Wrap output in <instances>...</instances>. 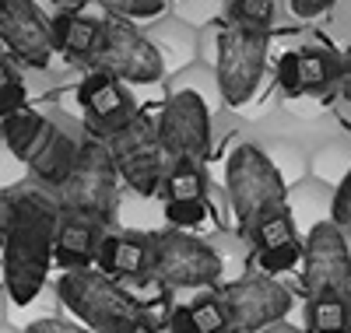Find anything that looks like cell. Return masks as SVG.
Segmentation results:
<instances>
[{"instance_id":"6da1fadb","label":"cell","mask_w":351,"mask_h":333,"mask_svg":"<svg viewBox=\"0 0 351 333\" xmlns=\"http://www.w3.org/2000/svg\"><path fill=\"white\" fill-rule=\"evenodd\" d=\"M0 210H4V249H0L4 291L11 306H28L46 291L49 281L60 200L39 179H28L0 190Z\"/></svg>"},{"instance_id":"7a4b0ae2","label":"cell","mask_w":351,"mask_h":333,"mask_svg":"<svg viewBox=\"0 0 351 333\" xmlns=\"http://www.w3.org/2000/svg\"><path fill=\"white\" fill-rule=\"evenodd\" d=\"M0 137H4V147L11 155L32 172V179H39L49 190H56L74 172L77 155H81L77 137H71L49 116L28 109V106L8 119H0Z\"/></svg>"},{"instance_id":"3957f363","label":"cell","mask_w":351,"mask_h":333,"mask_svg":"<svg viewBox=\"0 0 351 333\" xmlns=\"http://www.w3.org/2000/svg\"><path fill=\"white\" fill-rule=\"evenodd\" d=\"M56 301H60V309H67L92 333H116L120 326H127L134 319H144L137 301L112 278L99 274L95 267L67 270V274L56 281Z\"/></svg>"},{"instance_id":"277c9868","label":"cell","mask_w":351,"mask_h":333,"mask_svg":"<svg viewBox=\"0 0 351 333\" xmlns=\"http://www.w3.org/2000/svg\"><path fill=\"white\" fill-rule=\"evenodd\" d=\"M116 165L112 155L102 137H84L81 140V155L74 172L56 186V200H60V210H71V214L92 218L99 225H112V210H116Z\"/></svg>"},{"instance_id":"5b68a950","label":"cell","mask_w":351,"mask_h":333,"mask_svg":"<svg viewBox=\"0 0 351 333\" xmlns=\"http://www.w3.org/2000/svg\"><path fill=\"white\" fill-rule=\"evenodd\" d=\"M148 238H152V278L165 291L221 284V263L218 253L208 246V238H197L176 228L152 232Z\"/></svg>"},{"instance_id":"8992f818","label":"cell","mask_w":351,"mask_h":333,"mask_svg":"<svg viewBox=\"0 0 351 333\" xmlns=\"http://www.w3.org/2000/svg\"><path fill=\"white\" fill-rule=\"evenodd\" d=\"M225 186H228L232 214H236L243 232L260 214L285 207V197H288V186L281 183V175L274 172V165L267 158H263V151L256 144L232 147L228 169H225Z\"/></svg>"},{"instance_id":"52a82bcc","label":"cell","mask_w":351,"mask_h":333,"mask_svg":"<svg viewBox=\"0 0 351 333\" xmlns=\"http://www.w3.org/2000/svg\"><path fill=\"white\" fill-rule=\"evenodd\" d=\"M267 67V32L250 25H225L218 36V67L215 81L225 106L239 109L253 99L256 84Z\"/></svg>"},{"instance_id":"ba28073f","label":"cell","mask_w":351,"mask_h":333,"mask_svg":"<svg viewBox=\"0 0 351 333\" xmlns=\"http://www.w3.org/2000/svg\"><path fill=\"white\" fill-rule=\"evenodd\" d=\"M109 155H112V165H116V175L127 183L130 193L137 197H155L162 190V179H165V169H169V158L162 155V147L155 140V123L144 112H137L127 127H120L116 134L102 137Z\"/></svg>"},{"instance_id":"9c48e42d","label":"cell","mask_w":351,"mask_h":333,"mask_svg":"<svg viewBox=\"0 0 351 333\" xmlns=\"http://www.w3.org/2000/svg\"><path fill=\"white\" fill-rule=\"evenodd\" d=\"M218 301H221L225 319H228V333L271 330L291 312V306H295L291 291L267 274L218 284Z\"/></svg>"},{"instance_id":"30bf717a","label":"cell","mask_w":351,"mask_h":333,"mask_svg":"<svg viewBox=\"0 0 351 333\" xmlns=\"http://www.w3.org/2000/svg\"><path fill=\"white\" fill-rule=\"evenodd\" d=\"M155 140L169 162L176 158H193L204 162L211 151V106L204 95L190 88H176L162 102L158 123H155Z\"/></svg>"},{"instance_id":"8fae6325","label":"cell","mask_w":351,"mask_h":333,"mask_svg":"<svg viewBox=\"0 0 351 333\" xmlns=\"http://www.w3.org/2000/svg\"><path fill=\"white\" fill-rule=\"evenodd\" d=\"M95 71L127 81V84H155L165 74V64L148 36H141L123 18H112L102 28V42L95 53Z\"/></svg>"},{"instance_id":"7c38bea8","label":"cell","mask_w":351,"mask_h":333,"mask_svg":"<svg viewBox=\"0 0 351 333\" xmlns=\"http://www.w3.org/2000/svg\"><path fill=\"white\" fill-rule=\"evenodd\" d=\"M302 284L306 295L351 291V238L334 221L316 225L302 238Z\"/></svg>"},{"instance_id":"4fadbf2b","label":"cell","mask_w":351,"mask_h":333,"mask_svg":"<svg viewBox=\"0 0 351 333\" xmlns=\"http://www.w3.org/2000/svg\"><path fill=\"white\" fill-rule=\"evenodd\" d=\"M0 46H8L28 67H39V71L49 67V56H53L49 21H43L32 0H4L0 4Z\"/></svg>"},{"instance_id":"5bb4252c","label":"cell","mask_w":351,"mask_h":333,"mask_svg":"<svg viewBox=\"0 0 351 333\" xmlns=\"http://www.w3.org/2000/svg\"><path fill=\"white\" fill-rule=\"evenodd\" d=\"M77 102H81V109L88 116V127H92L95 134H102V137L127 127L130 119L141 112L134 95L127 92V84L102 74V71H92L77 84Z\"/></svg>"},{"instance_id":"9a60e30c","label":"cell","mask_w":351,"mask_h":333,"mask_svg":"<svg viewBox=\"0 0 351 333\" xmlns=\"http://www.w3.org/2000/svg\"><path fill=\"white\" fill-rule=\"evenodd\" d=\"M106 235V225L60 210V221H56V235H53V263L64 270H88L95 267V253L99 242Z\"/></svg>"},{"instance_id":"2e32d148","label":"cell","mask_w":351,"mask_h":333,"mask_svg":"<svg viewBox=\"0 0 351 333\" xmlns=\"http://www.w3.org/2000/svg\"><path fill=\"white\" fill-rule=\"evenodd\" d=\"M95 270L116 281H134V278H152V238L148 235H102Z\"/></svg>"},{"instance_id":"e0dca14e","label":"cell","mask_w":351,"mask_h":333,"mask_svg":"<svg viewBox=\"0 0 351 333\" xmlns=\"http://www.w3.org/2000/svg\"><path fill=\"white\" fill-rule=\"evenodd\" d=\"M102 28L106 21L92 14H60L56 21H49L53 49H60L74 64H92L99 53V42H102Z\"/></svg>"},{"instance_id":"ac0fdd59","label":"cell","mask_w":351,"mask_h":333,"mask_svg":"<svg viewBox=\"0 0 351 333\" xmlns=\"http://www.w3.org/2000/svg\"><path fill=\"white\" fill-rule=\"evenodd\" d=\"M285 207H288V214L291 221H295V232L299 238H306L316 225H324L330 221V207H334V190L324 186V183H316V179H302V183H295L288 190L285 197Z\"/></svg>"},{"instance_id":"d6986e66","label":"cell","mask_w":351,"mask_h":333,"mask_svg":"<svg viewBox=\"0 0 351 333\" xmlns=\"http://www.w3.org/2000/svg\"><path fill=\"white\" fill-rule=\"evenodd\" d=\"M351 330V301L341 291H319L306 298V333Z\"/></svg>"},{"instance_id":"ffe728a7","label":"cell","mask_w":351,"mask_h":333,"mask_svg":"<svg viewBox=\"0 0 351 333\" xmlns=\"http://www.w3.org/2000/svg\"><path fill=\"white\" fill-rule=\"evenodd\" d=\"M162 200H208V172L193 158H176L162 179Z\"/></svg>"},{"instance_id":"44dd1931","label":"cell","mask_w":351,"mask_h":333,"mask_svg":"<svg viewBox=\"0 0 351 333\" xmlns=\"http://www.w3.org/2000/svg\"><path fill=\"white\" fill-rule=\"evenodd\" d=\"M243 235H246V242H250L256 253H267V249L288 246V242H295V238H299L295 221H291V214H288V207H278V210H267V214H260Z\"/></svg>"},{"instance_id":"7402d4cb","label":"cell","mask_w":351,"mask_h":333,"mask_svg":"<svg viewBox=\"0 0 351 333\" xmlns=\"http://www.w3.org/2000/svg\"><path fill=\"white\" fill-rule=\"evenodd\" d=\"M341 60L327 49H299V95H319L337 84Z\"/></svg>"},{"instance_id":"603a6c76","label":"cell","mask_w":351,"mask_h":333,"mask_svg":"<svg viewBox=\"0 0 351 333\" xmlns=\"http://www.w3.org/2000/svg\"><path fill=\"white\" fill-rule=\"evenodd\" d=\"M348 172H351V144H327L324 151H316L309 158V175L330 190L344 183Z\"/></svg>"},{"instance_id":"cb8c5ba5","label":"cell","mask_w":351,"mask_h":333,"mask_svg":"<svg viewBox=\"0 0 351 333\" xmlns=\"http://www.w3.org/2000/svg\"><path fill=\"white\" fill-rule=\"evenodd\" d=\"M263 158H267L274 165V172L281 175V183L291 190L295 183H302V179L309 175V158L302 155L299 147H285V144H271V147H260Z\"/></svg>"},{"instance_id":"d4e9b609","label":"cell","mask_w":351,"mask_h":333,"mask_svg":"<svg viewBox=\"0 0 351 333\" xmlns=\"http://www.w3.org/2000/svg\"><path fill=\"white\" fill-rule=\"evenodd\" d=\"M162 221L176 232H197L208 225V200H162Z\"/></svg>"},{"instance_id":"484cf974","label":"cell","mask_w":351,"mask_h":333,"mask_svg":"<svg viewBox=\"0 0 351 333\" xmlns=\"http://www.w3.org/2000/svg\"><path fill=\"white\" fill-rule=\"evenodd\" d=\"M208 246L218 253L221 284L246 278V274H243V238H239V235H232V232H215V235L208 238Z\"/></svg>"},{"instance_id":"4316f807","label":"cell","mask_w":351,"mask_h":333,"mask_svg":"<svg viewBox=\"0 0 351 333\" xmlns=\"http://www.w3.org/2000/svg\"><path fill=\"white\" fill-rule=\"evenodd\" d=\"M190 312H193V323H197L200 333H228V319H225V309H221L215 288L204 291L190 306Z\"/></svg>"},{"instance_id":"83f0119b","label":"cell","mask_w":351,"mask_h":333,"mask_svg":"<svg viewBox=\"0 0 351 333\" xmlns=\"http://www.w3.org/2000/svg\"><path fill=\"white\" fill-rule=\"evenodd\" d=\"M299 260H302V238L288 242V246H278V249H267V253H256V263L267 278L285 274V270H291Z\"/></svg>"},{"instance_id":"f1b7e54d","label":"cell","mask_w":351,"mask_h":333,"mask_svg":"<svg viewBox=\"0 0 351 333\" xmlns=\"http://www.w3.org/2000/svg\"><path fill=\"white\" fill-rule=\"evenodd\" d=\"M232 18L267 32V25L274 21V0H232Z\"/></svg>"},{"instance_id":"f546056e","label":"cell","mask_w":351,"mask_h":333,"mask_svg":"<svg viewBox=\"0 0 351 333\" xmlns=\"http://www.w3.org/2000/svg\"><path fill=\"white\" fill-rule=\"evenodd\" d=\"M99 4L116 18H158L165 11V0H99Z\"/></svg>"},{"instance_id":"4dcf8cb0","label":"cell","mask_w":351,"mask_h":333,"mask_svg":"<svg viewBox=\"0 0 351 333\" xmlns=\"http://www.w3.org/2000/svg\"><path fill=\"white\" fill-rule=\"evenodd\" d=\"M330 221L337 228H351V172L344 175V183L334 190V207H330Z\"/></svg>"},{"instance_id":"1f68e13d","label":"cell","mask_w":351,"mask_h":333,"mask_svg":"<svg viewBox=\"0 0 351 333\" xmlns=\"http://www.w3.org/2000/svg\"><path fill=\"white\" fill-rule=\"evenodd\" d=\"M278 84L285 95H299V53H285L278 60Z\"/></svg>"},{"instance_id":"d6a6232c","label":"cell","mask_w":351,"mask_h":333,"mask_svg":"<svg viewBox=\"0 0 351 333\" xmlns=\"http://www.w3.org/2000/svg\"><path fill=\"white\" fill-rule=\"evenodd\" d=\"M25 333H92V330H84L81 323H71V319H60V316H46V319H36L32 326H25Z\"/></svg>"},{"instance_id":"836d02e7","label":"cell","mask_w":351,"mask_h":333,"mask_svg":"<svg viewBox=\"0 0 351 333\" xmlns=\"http://www.w3.org/2000/svg\"><path fill=\"white\" fill-rule=\"evenodd\" d=\"M165 330H169V333H200V330H197V323H193L190 306H169Z\"/></svg>"},{"instance_id":"e575fe53","label":"cell","mask_w":351,"mask_h":333,"mask_svg":"<svg viewBox=\"0 0 351 333\" xmlns=\"http://www.w3.org/2000/svg\"><path fill=\"white\" fill-rule=\"evenodd\" d=\"M25 102H28V95H25V84L18 81L14 88H8V92L0 95V119H8V116L21 112V109H25Z\"/></svg>"},{"instance_id":"d590c367","label":"cell","mask_w":351,"mask_h":333,"mask_svg":"<svg viewBox=\"0 0 351 333\" xmlns=\"http://www.w3.org/2000/svg\"><path fill=\"white\" fill-rule=\"evenodd\" d=\"M291 11H295L299 18H316V14H324L327 8H334V0H288Z\"/></svg>"},{"instance_id":"8d00e7d4","label":"cell","mask_w":351,"mask_h":333,"mask_svg":"<svg viewBox=\"0 0 351 333\" xmlns=\"http://www.w3.org/2000/svg\"><path fill=\"white\" fill-rule=\"evenodd\" d=\"M337 60H341V71H337V88H341V95L351 102V46H348Z\"/></svg>"},{"instance_id":"74e56055","label":"cell","mask_w":351,"mask_h":333,"mask_svg":"<svg viewBox=\"0 0 351 333\" xmlns=\"http://www.w3.org/2000/svg\"><path fill=\"white\" fill-rule=\"evenodd\" d=\"M21 77H18V71L11 67V60L8 56H0V95H4L8 92V88H14Z\"/></svg>"},{"instance_id":"f35d334b","label":"cell","mask_w":351,"mask_h":333,"mask_svg":"<svg viewBox=\"0 0 351 333\" xmlns=\"http://www.w3.org/2000/svg\"><path fill=\"white\" fill-rule=\"evenodd\" d=\"M0 333H25V330H18V326H8V323H0Z\"/></svg>"},{"instance_id":"ab89813d","label":"cell","mask_w":351,"mask_h":333,"mask_svg":"<svg viewBox=\"0 0 351 333\" xmlns=\"http://www.w3.org/2000/svg\"><path fill=\"white\" fill-rule=\"evenodd\" d=\"M0 249H4V210H0Z\"/></svg>"},{"instance_id":"60d3db41","label":"cell","mask_w":351,"mask_h":333,"mask_svg":"<svg viewBox=\"0 0 351 333\" xmlns=\"http://www.w3.org/2000/svg\"><path fill=\"white\" fill-rule=\"evenodd\" d=\"M271 333H295V330H288V326H274Z\"/></svg>"},{"instance_id":"b9f144b4","label":"cell","mask_w":351,"mask_h":333,"mask_svg":"<svg viewBox=\"0 0 351 333\" xmlns=\"http://www.w3.org/2000/svg\"><path fill=\"white\" fill-rule=\"evenodd\" d=\"M0 4H4V0H0Z\"/></svg>"},{"instance_id":"7bdbcfd3","label":"cell","mask_w":351,"mask_h":333,"mask_svg":"<svg viewBox=\"0 0 351 333\" xmlns=\"http://www.w3.org/2000/svg\"><path fill=\"white\" fill-rule=\"evenodd\" d=\"M0 56H4V53H0Z\"/></svg>"}]
</instances>
